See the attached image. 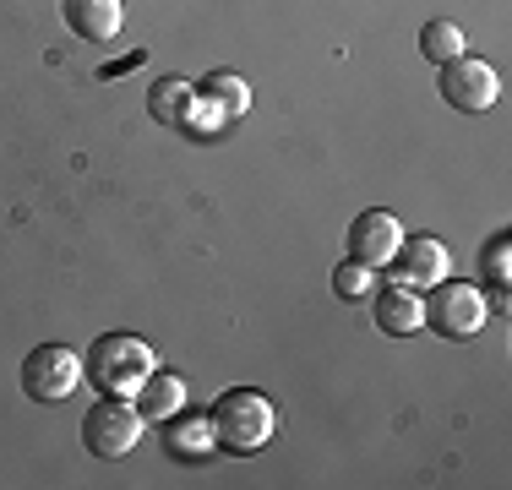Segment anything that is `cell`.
<instances>
[{"mask_svg":"<svg viewBox=\"0 0 512 490\" xmlns=\"http://www.w3.org/2000/svg\"><path fill=\"white\" fill-rule=\"evenodd\" d=\"M273 431H278V414L256 387H229V392H218V403L207 409V436H213V447L235 452V458L262 452L267 441H273Z\"/></svg>","mask_w":512,"mask_h":490,"instance_id":"6da1fadb","label":"cell"},{"mask_svg":"<svg viewBox=\"0 0 512 490\" xmlns=\"http://www.w3.org/2000/svg\"><path fill=\"white\" fill-rule=\"evenodd\" d=\"M153 371V349L137 333H104L88 343V360H82V376L104 392V398H126V392L142 387V376Z\"/></svg>","mask_w":512,"mask_h":490,"instance_id":"7a4b0ae2","label":"cell"},{"mask_svg":"<svg viewBox=\"0 0 512 490\" xmlns=\"http://www.w3.org/2000/svg\"><path fill=\"white\" fill-rule=\"evenodd\" d=\"M82 387V354L66 343H39V349L22 360V392L33 403H66Z\"/></svg>","mask_w":512,"mask_h":490,"instance_id":"3957f363","label":"cell"},{"mask_svg":"<svg viewBox=\"0 0 512 490\" xmlns=\"http://www.w3.org/2000/svg\"><path fill=\"white\" fill-rule=\"evenodd\" d=\"M420 311H425V327H436V338H474L485 327V294L474 289V284H431V300H420Z\"/></svg>","mask_w":512,"mask_h":490,"instance_id":"277c9868","label":"cell"},{"mask_svg":"<svg viewBox=\"0 0 512 490\" xmlns=\"http://www.w3.org/2000/svg\"><path fill=\"white\" fill-rule=\"evenodd\" d=\"M142 425L148 420H142L126 398H104V403H93L88 420H82V441H88L93 458H126L142 441Z\"/></svg>","mask_w":512,"mask_h":490,"instance_id":"5b68a950","label":"cell"},{"mask_svg":"<svg viewBox=\"0 0 512 490\" xmlns=\"http://www.w3.org/2000/svg\"><path fill=\"white\" fill-rule=\"evenodd\" d=\"M496 93H502V77H496L491 60H480V55H469V49H463L458 60H447V66H442V98L453 109H463V115L491 109Z\"/></svg>","mask_w":512,"mask_h":490,"instance_id":"8992f818","label":"cell"},{"mask_svg":"<svg viewBox=\"0 0 512 490\" xmlns=\"http://www.w3.org/2000/svg\"><path fill=\"white\" fill-rule=\"evenodd\" d=\"M398 240H404V224H398L387 207H371V213H360L355 224H349V262H360V267H387L398 256Z\"/></svg>","mask_w":512,"mask_h":490,"instance_id":"52a82bcc","label":"cell"},{"mask_svg":"<svg viewBox=\"0 0 512 490\" xmlns=\"http://www.w3.org/2000/svg\"><path fill=\"white\" fill-rule=\"evenodd\" d=\"M387 267L398 273V284L431 289V284H442V278H447V245L436 235H404V240H398V256Z\"/></svg>","mask_w":512,"mask_h":490,"instance_id":"ba28073f","label":"cell"},{"mask_svg":"<svg viewBox=\"0 0 512 490\" xmlns=\"http://www.w3.org/2000/svg\"><path fill=\"white\" fill-rule=\"evenodd\" d=\"M376 327H382L387 338H409V333H420L425 327V311H420V294H414L409 284H393V289H382L376 294Z\"/></svg>","mask_w":512,"mask_h":490,"instance_id":"9c48e42d","label":"cell"},{"mask_svg":"<svg viewBox=\"0 0 512 490\" xmlns=\"http://www.w3.org/2000/svg\"><path fill=\"white\" fill-rule=\"evenodd\" d=\"M148 115L158 126H197V88L180 77H158L148 88Z\"/></svg>","mask_w":512,"mask_h":490,"instance_id":"30bf717a","label":"cell"},{"mask_svg":"<svg viewBox=\"0 0 512 490\" xmlns=\"http://www.w3.org/2000/svg\"><path fill=\"white\" fill-rule=\"evenodd\" d=\"M66 28L88 44H104L120 33V0H66Z\"/></svg>","mask_w":512,"mask_h":490,"instance_id":"8fae6325","label":"cell"},{"mask_svg":"<svg viewBox=\"0 0 512 490\" xmlns=\"http://www.w3.org/2000/svg\"><path fill=\"white\" fill-rule=\"evenodd\" d=\"M180 403H186V382L175 371H148L137 387V414L142 420H175Z\"/></svg>","mask_w":512,"mask_h":490,"instance_id":"7c38bea8","label":"cell"},{"mask_svg":"<svg viewBox=\"0 0 512 490\" xmlns=\"http://www.w3.org/2000/svg\"><path fill=\"white\" fill-rule=\"evenodd\" d=\"M197 98L218 115V126L251 109V88H246V77H235V71H207L202 88H197Z\"/></svg>","mask_w":512,"mask_h":490,"instance_id":"4fadbf2b","label":"cell"},{"mask_svg":"<svg viewBox=\"0 0 512 490\" xmlns=\"http://www.w3.org/2000/svg\"><path fill=\"white\" fill-rule=\"evenodd\" d=\"M420 55L431 60V66H447V60H458L463 55V28L458 22H425L420 28Z\"/></svg>","mask_w":512,"mask_h":490,"instance_id":"5bb4252c","label":"cell"},{"mask_svg":"<svg viewBox=\"0 0 512 490\" xmlns=\"http://www.w3.org/2000/svg\"><path fill=\"white\" fill-rule=\"evenodd\" d=\"M333 289L344 294V300H360V294H371V267H360V262H338Z\"/></svg>","mask_w":512,"mask_h":490,"instance_id":"9a60e30c","label":"cell"},{"mask_svg":"<svg viewBox=\"0 0 512 490\" xmlns=\"http://www.w3.org/2000/svg\"><path fill=\"white\" fill-rule=\"evenodd\" d=\"M507 245H512L507 235H496V240H491V251H485V273H491L496 284H507Z\"/></svg>","mask_w":512,"mask_h":490,"instance_id":"2e32d148","label":"cell"}]
</instances>
